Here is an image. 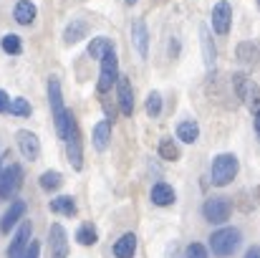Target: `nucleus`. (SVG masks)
Wrapping results in <instances>:
<instances>
[{
    "mask_svg": "<svg viewBox=\"0 0 260 258\" xmlns=\"http://www.w3.org/2000/svg\"><path fill=\"white\" fill-rule=\"evenodd\" d=\"M48 104H51V111H53L56 134L66 142V137H69V127H71V122H74V114L63 106V94H61L58 79H51V81H48Z\"/></svg>",
    "mask_w": 260,
    "mask_h": 258,
    "instance_id": "f257e3e1",
    "label": "nucleus"
},
{
    "mask_svg": "<svg viewBox=\"0 0 260 258\" xmlns=\"http://www.w3.org/2000/svg\"><path fill=\"white\" fill-rule=\"evenodd\" d=\"M238 170H240V162L235 155H217L212 160V167H210V180H212V185L225 187L235 180Z\"/></svg>",
    "mask_w": 260,
    "mask_h": 258,
    "instance_id": "f03ea898",
    "label": "nucleus"
},
{
    "mask_svg": "<svg viewBox=\"0 0 260 258\" xmlns=\"http://www.w3.org/2000/svg\"><path fill=\"white\" fill-rule=\"evenodd\" d=\"M210 248H212L215 256L220 258L233 256L240 248V231L238 228H220V231H215L212 238H210Z\"/></svg>",
    "mask_w": 260,
    "mask_h": 258,
    "instance_id": "7ed1b4c3",
    "label": "nucleus"
},
{
    "mask_svg": "<svg viewBox=\"0 0 260 258\" xmlns=\"http://www.w3.org/2000/svg\"><path fill=\"white\" fill-rule=\"evenodd\" d=\"M233 81H235V91H238V96L243 99V104H245L253 114L260 111V86L255 84L253 79H248L245 74H235Z\"/></svg>",
    "mask_w": 260,
    "mask_h": 258,
    "instance_id": "20e7f679",
    "label": "nucleus"
},
{
    "mask_svg": "<svg viewBox=\"0 0 260 258\" xmlns=\"http://www.w3.org/2000/svg\"><path fill=\"white\" fill-rule=\"evenodd\" d=\"M116 79H119V59H116V51H109L101 59V71H99L96 91L99 94H106L111 86L116 84Z\"/></svg>",
    "mask_w": 260,
    "mask_h": 258,
    "instance_id": "39448f33",
    "label": "nucleus"
},
{
    "mask_svg": "<svg viewBox=\"0 0 260 258\" xmlns=\"http://www.w3.org/2000/svg\"><path fill=\"white\" fill-rule=\"evenodd\" d=\"M230 213H233V203L228 197H210L205 205H202V215L205 220L215 223V225H222L230 220Z\"/></svg>",
    "mask_w": 260,
    "mask_h": 258,
    "instance_id": "423d86ee",
    "label": "nucleus"
},
{
    "mask_svg": "<svg viewBox=\"0 0 260 258\" xmlns=\"http://www.w3.org/2000/svg\"><path fill=\"white\" fill-rule=\"evenodd\" d=\"M23 185V170L20 165H8L0 172V200H13V195Z\"/></svg>",
    "mask_w": 260,
    "mask_h": 258,
    "instance_id": "0eeeda50",
    "label": "nucleus"
},
{
    "mask_svg": "<svg viewBox=\"0 0 260 258\" xmlns=\"http://www.w3.org/2000/svg\"><path fill=\"white\" fill-rule=\"evenodd\" d=\"M66 155H69V162L74 165V170H81V167H84V147H81V132H79L76 119H74V122H71V127H69V137H66Z\"/></svg>",
    "mask_w": 260,
    "mask_h": 258,
    "instance_id": "6e6552de",
    "label": "nucleus"
},
{
    "mask_svg": "<svg viewBox=\"0 0 260 258\" xmlns=\"http://www.w3.org/2000/svg\"><path fill=\"white\" fill-rule=\"evenodd\" d=\"M230 25H233V8H230L228 0H220L212 8V31L217 36H228L230 33Z\"/></svg>",
    "mask_w": 260,
    "mask_h": 258,
    "instance_id": "1a4fd4ad",
    "label": "nucleus"
},
{
    "mask_svg": "<svg viewBox=\"0 0 260 258\" xmlns=\"http://www.w3.org/2000/svg\"><path fill=\"white\" fill-rule=\"evenodd\" d=\"M48 246H51V258H69V236L61 223H53L48 231Z\"/></svg>",
    "mask_w": 260,
    "mask_h": 258,
    "instance_id": "9d476101",
    "label": "nucleus"
},
{
    "mask_svg": "<svg viewBox=\"0 0 260 258\" xmlns=\"http://www.w3.org/2000/svg\"><path fill=\"white\" fill-rule=\"evenodd\" d=\"M30 233H33V225L30 220H23V225L18 228V233L13 236L10 241V248H8V258H23L28 243H30Z\"/></svg>",
    "mask_w": 260,
    "mask_h": 258,
    "instance_id": "9b49d317",
    "label": "nucleus"
},
{
    "mask_svg": "<svg viewBox=\"0 0 260 258\" xmlns=\"http://www.w3.org/2000/svg\"><path fill=\"white\" fill-rule=\"evenodd\" d=\"M18 147H20V155H23L25 160H30V162H36V160L41 157V142H38V137H36L33 132H28V129H20V132H18Z\"/></svg>",
    "mask_w": 260,
    "mask_h": 258,
    "instance_id": "f8f14e48",
    "label": "nucleus"
},
{
    "mask_svg": "<svg viewBox=\"0 0 260 258\" xmlns=\"http://www.w3.org/2000/svg\"><path fill=\"white\" fill-rule=\"evenodd\" d=\"M116 96H119V106H121V114L132 117L134 114V89H132V81L126 76L119 74L116 79Z\"/></svg>",
    "mask_w": 260,
    "mask_h": 258,
    "instance_id": "ddd939ff",
    "label": "nucleus"
},
{
    "mask_svg": "<svg viewBox=\"0 0 260 258\" xmlns=\"http://www.w3.org/2000/svg\"><path fill=\"white\" fill-rule=\"evenodd\" d=\"M23 215H25V203H23V200H13L10 208L5 210L3 220H0V233H10V228H13Z\"/></svg>",
    "mask_w": 260,
    "mask_h": 258,
    "instance_id": "4468645a",
    "label": "nucleus"
},
{
    "mask_svg": "<svg viewBox=\"0 0 260 258\" xmlns=\"http://www.w3.org/2000/svg\"><path fill=\"white\" fill-rule=\"evenodd\" d=\"M235 56H238V61H243V64H248V66H255V64H260V46L253 43V41H243V43L238 46Z\"/></svg>",
    "mask_w": 260,
    "mask_h": 258,
    "instance_id": "2eb2a0df",
    "label": "nucleus"
},
{
    "mask_svg": "<svg viewBox=\"0 0 260 258\" xmlns=\"http://www.w3.org/2000/svg\"><path fill=\"white\" fill-rule=\"evenodd\" d=\"M36 5L30 3V0H18L15 3V10H13V18L20 23V25H30L33 20H36Z\"/></svg>",
    "mask_w": 260,
    "mask_h": 258,
    "instance_id": "dca6fc26",
    "label": "nucleus"
},
{
    "mask_svg": "<svg viewBox=\"0 0 260 258\" xmlns=\"http://www.w3.org/2000/svg\"><path fill=\"white\" fill-rule=\"evenodd\" d=\"M134 253H137V236H134V233H124V236L114 243V256L132 258Z\"/></svg>",
    "mask_w": 260,
    "mask_h": 258,
    "instance_id": "f3484780",
    "label": "nucleus"
},
{
    "mask_svg": "<svg viewBox=\"0 0 260 258\" xmlns=\"http://www.w3.org/2000/svg\"><path fill=\"white\" fill-rule=\"evenodd\" d=\"M132 38H134V46H137L139 56L144 59V56H147V41H149V33H147L144 20H134V23H132Z\"/></svg>",
    "mask_w": 260,
    "mask_h": 258,
    "instance_id": "a211bd4d",
    "label": "nucleus"
},
{
    "mask_svg": "<svg viewBox=\"0 0 260 258\" xmlns=\"http://www.w3.org/2000/svg\"><path fill=\"white\" fill-rule=\"evenodd\" d=\"M109 51H114V41H111V38H106V36L91 38V43H88V56H91V59L101 61L104 53H109Z\"/></svg>",
    "mask_w": 260,
    "mask_h": 258,
    "instance_id": "6ab92c4d",
    "label": "nucleus"
},
{
    "mask_svg": "<svg viewBox=\"0 0 260 258\" xmlns=\"http://www.w3.org/2000/svg\"><path fill=\"white\" fill-rule=\"evenodd\" d=\"M152 203L159 205V208H167L174 203V190L167 185V182H157L152 187Z\"/></svg>",
    "mask_w": 260,
    "mask_h": 258,
    "instance_id": "aec40b11",
    "label": "nucleus"
},
{
    "mask_svg": "<svg viewBox=\"0 0 260 258\" xmlns=\"http://www.w3.org/2000/svg\"><path fill=\"white\" fill-rule=\"evenodd\" d=\"M177 139H182V142H187V145H194V142L200 139V127H197V122H194V119L179 122V127H177Z\"/></svg>",
    "mask_w": 260,
    "mask_h": 258,
    "instance_id": "412c9836",
    "label": "nucleus"
},
{
    "mask_svg": "<svg viewBox=\"0 0 260 258\" xmlns=\"http://www.w3.org/2000/svg\"><path fill=\"white\" fill-rule=\"evenodd\" d=\"M109 139H111V122L106 119V122H99L93 127V147L99 152H104L109 147Z\"/></svg>",
    "mask_w": 260,
    "mask_h": 258,
    "instance_id": "4be33fe9",
    "label": "nucleus"
},
{
    "mask_svg": "<svg viewBox=\"0 0 260 258\" xmlns=\"http://www.w3.org/2000/svg\"><path fill=\"white\" fill-rule=\"evenodd\" d=\"M86 31H88V25L84 23V20H71L69 23V28H66V33H63V41L71 46V43H79L81 38H86Z\"/></svg>",
    "mask_w": 260,
    "mask_h": 258,
    "instance_id": "5701e85b",
    "label": "nucleus"
},
{
    "mask_svg": "<svg viewBox=\"0 0 260 258\" xmlns=\"http://www.w3.org/2000/svg\"><path fill=\"white\" fill-rule=\"evenodd\" d=\"M51 213H61V215H76V203H74V197L71 195H61V197H56V200H51Z\"/></svg>",
    "mask_w": 260,
    "mask_h": 258,
    "instance_id": "b1692460",
    "label": "nucleus"
},
{
    "mask_svg": "<svg viewBox=\"0 0 260 258\" xmlns=\"http://www.w3.org/2000/svg\"><path fill=\"white\" fill-rule=\"evenodd\" d=\"M200 38H202V53H205V64H207V69H212V66H215V46H212L210 31H207V28H202V31H200Z\"/></svg>",
    "mask_w": 260,
    "mask_h": 258,
    "instance_id": "393cba45",
    "label": "nucleus"
},
{
    "mask_svg": "<svg viewBox=\"0 0 260 258\" xmlns=\"http://www.w3.org/2000/svg\"><path fill=\"white\" fill-rule=\"evenodd\" d=\"M63 185V177H61V172L56 170H48L41 175V187L46 190V192H53V190H58Z\"/></svg>",
    "mask_w": 260,
    "mask_h": 258,
    "instance_id": "a878e982",
    "label": "nucleus"
},
{
    "mask_svg": "<svg viewBox=\"0 0 260 258\" xmlns=\"http://www.w3.org/2000/svg\"><path fill=\"white\" fill-rule=\"evenodd\" d=\"M76 241H79L81 246H93V243L99 241V233H96V228H93L91 223H86V225H81V228H79Z\"/></svg>",
    "mask_w": 260,
    "mask_h": 258,
    "instance_id": "bb28decb",
    "label": "nucleus"
},
{
    "mask_svg": "<svg viewBox=\"0 0 260 258\" xmlns=\"http://www.w3.org/2000/svg\"><path fill=\"white\" fill-rule=\"evenodd\" d=\"M3 51L5 53H10V56H18L20 51H23V43H20V36H15V33H8V36H3Z\"/></svg>",
    "mask_w": 260,
    "mask_h": 258,
    "instance_id": "cd10ccee",
    "label": "nucleus"
},
{
    "mask_svg": "<svg viewBox=\"0 0 260 258\" xmlns=\"http://www.w3.org/2000/svg\"><path fill=\"white\" fill-rule=\"evenodd\" d=\"M8 111L10 114H15V117H30V104L23 99V96H15V99H10V106H8Z\"/></svg>",
    "mask_w": 260,
    "mask_h": 258,
    "instance_id": "c85d7f7f",
    "label": "nucleus"
},
{
    "mask_svg": "<svg viewBox=\"0 0 260 258\" xmlns=\"http://www.w3.org/2000/svg\"><path fill=\"white\" fill-rule=\"evenodd\" d=\"M159 157H162V160H167V162L179 160V147L174 145L172 139H162V145H159Z\"/></svg>",
    "mask_w": 260,
    "mask_h": 258,
    "instance_id": "c756f323",
    "label": "nucleus"
},
{
    "mask_svg": "<svg viewBox=\"0 0 260 258\" xmlns=\"http://www.w3.org/2000/svg\"><path fill=\"white\" fill-rule=\"evenodd\" d=\"M147 114L149 117H159L162 114V96H159V91H152L147 96Z\"/></svg>",
    "mask_w": 260,
    "mask_h": 258,
    "instance_id": "7c9ffc66",
    "label": "nucleus"
},
{
    "mask_svg": "<svg viewBox=\"0 0 260 258\" xmlns=\"http://www.w3.org/2000/svg\"><path fill=\"white\" fill-rule=\"evenodd\" d=\"M184 258H207V248L202 243H192V246H187Z\"/></svg>",
    "mask_w": 260,
    "mask_h": 258,
    "instance_id": "2f4dec72",
    "label": "nucleus"
},
{
    "mask_svg": "<svg viewBox=\"0 0 260 258\" xmlns=\"http://www.w3.org/2000/svg\"><path fill=\"white\" fill-rule=\"evenodd\" d=\"M38 256H41V246L36 241H30L28 248H25V253H23V258H38Z\"/></svg>",
    "mask_w": 260,
    "mask_h": 258,
    "instance_id": "473e14b6",
    "label": "nucleus"
},
{
    "mask_svg": "<svg viewBox=\"0 0 260 258\" xmlns=\"http://www.w3.org/2000/svg\"><path fill=\"white\" fill-rule=\"evenodd\" d=\"M8 106H10V99H8V94L0 89V114H5V111H8Z\"/></svg>",
    "mask_w": 260,
    "mask_h": 258,
    "instance_id": "72a5a7b5",
    "label": "nucleus"
},
{
    "mask_svg": "<svg viewBox=\"0 0 260 258\" xmlns=\"http://www.w3.org/2000/svg\"><path fill=\"white\" fill-rule=\"evenodd\" d=\"M245 258H260V246H253V248H248Z\"/></svg>",
    "mask_w": 260,
    "mask_h": 258,
    "instance_id": "f704fd0d",
    "label": "nucleus"
},
{
    "mask_svg": "<svg viewBox=\"0 0 260 258\" xmlns=\"http://www.w3.org/2000/svg\"><path fill=\"white\" fill-rule=\"evenodd\" d=\"M255 132L260 134V111H255Z\"/></svg>",
    "mask_w": 260,
    "mask_h": 258,
    "instance_id": "c9c22d12",
    "label": "nucleus"
},
{
    "mask_svg": "<svg viewBox=\"0 0 260 258\" xmlns=\"http://www.w3.org/2000/svg\"><path fill=\"white\" fill-rule=\"evenodd\" d=\"M126 3H129V5H134V3H137V0H126Z\"/></svg>",
    "mask_w": 260,
    "mask_h": 258,
    "instance_id": "e433bc0d",
    "label": "nucleus"
},
{
    "mask_svg": "<svg viewBox=\"0 0 260 258\" xmlns=\"http://www.w3.org/2000/svg\"><path fill=\"white\" fill-rule=\"evenodd\" d=\"M255 195H258V197H260V187H258V190H255Z\"/></svg>",
    "mask_w": 260,
    "mask_h": 258,
    "instance_id": "4c0bfd02",
    "label": "nucleus"
},
{
    "mask_svg": "<svg viewBox=\"0 0 260 258\" xmlns=\"http://www.w3.org/2000/svg\"><path fill=\"white\" fill-rule=\"evenodd\" d=\"M258 8H260V0H258Z\"/></svg>",
    "mask_w": 260,
    "mask_h": 258,
    "instance_id": "58836bf2",
    "label": "nucleus"
},
{
    "mask_svg": "<svg viewBox=\"0 0 260 258\" xmlns=\"http://www.w3.org/2000/svg\"><path fill=\"white\" fill-rule=\"evenodd\" d=\"M0 172H3V170H0Z\"/></svg>",
    "mask_w": 260,
    "mask_h": 258,
    "instance_id": "ea45409f",
    "label": "nucleus"
}]
</instances>
